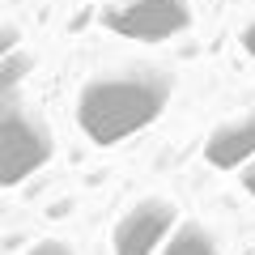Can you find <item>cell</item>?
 <instances>
[{
    "mask_svg": "<svg viewBox=\"0 0 255 255\" xmlns=\"http://www.w3.org/2000/svg\"><path fill=\"white\" fill-rule=\"evenodd\" d=\"M174 81L162 68H124L111 77H94L77 98V124L94 145H119L124 136L149 128L170 102Z\"/></svg>",
    "mask_w": 255,
    "mask_h": 255,
    "instance_id": "1",
    "label": "cell"
},
{
    "mask_svg": "<svg viewBox=\"0 0 255 255\" xmlns=\"http://www.w3.org/2000/svg\"><path fill=\"white\" fill-rule=\"evenodd\" d=\"M51 128L17 102V90L0 94V183L17 187L21 179L51 162Z\"/></svg>",
    "mask_w": 255,
    "mask_h": 255,
    "instance_id": "2",
    "label": "cell"
},
{
    "mask_svg": "<svg viewBox=\"0 0 255 255\" xmlns=\"http://www.w3.org/2000/svg\"><path fill=\"white\" fill-rule=\"evenodd\" d=\"M102 21L115 34L136 38V43H166L191 26V9L187 0H128V4L107 9Z\"/></svg>",
    "mask_w": 255,
    "mask_h": 255,
    "instance_id": "3",
    "label": "cell"
},
{
    "mask_svg": "<svg viewBox=\"0 0 255 255\" xmlns=\"http://www.w3.org/2000/svg\"><path fill=\"white\" fill-rule=\"evenodd\" d=\"M174 226H179V204L166 196H145L115 221L111 247L115 255H157L162 243L174 234Z\"/></svg>",
    "mask_w": 255,
    "mask_h": 255,
    "instance_id": "4",
    "label": "cell"
},
{
    "mask_svg": "<svg viewBox=\"0 0 255 255\" xmlns=\"http://www.w3.org/2000/svg\"><path fill=\"white\" fill-rule=\"evenodd\" d=\"M204 157L217 170H238L255 157V111L243 119H230V124L213 128V136L204 140Z\"/></svg>",
    "mask_w": 255,
    "mask_h": 255,
    "instance_id": "5",
    "label": "cell"
},
{
    "mask_svg": "<svg viewBox=\"0 0 255 255\" xmlns=\"http://www.w3.org/2000/svg\"><path fill=\"white\" fill-rule=\"evenodd\" d=\"M157 255H221V247H217V234L204 221H179Z\"/></svg>",
    "mask_w": 255,
    "mask_h": 255,
    "instance_id": "6",
    "label": "cell"
},
{
    "mask_svg": "<svg viewBox=\"0 0 255 255\" xmlns=\"http://www.w3.org/2000/svg\"><path fill=\"white\" fill-rule=\"evenodd\" d=\"M26 73H34V55H26V51H4L0 55V94H13L21 85V77Z\"/></svg>",
    "mask_w": 255,
    "mask_h": 255,
    "instance_id": "7",
    "label": "cell"
},
{
    "mask_svg": "<svg viewBox=\"0 0 255 255\" xmlns=\"http://www.w3.org/2000/svg\"><path fill=\"white\" fill-rule=\"evenodd\" d=\"M26 255H77V251L64 243V238H43V243H34Z\"/></svg>",
    "mask_w": 255,
    "mask_h": 255,
    "instance_id": "8",
    "label": "cell"
},
{
    "mask_svg": "<svg viewBox=\"0 0 255 255\" xmlns=\"http://www.w3.org/2000/svg\"><path fill=\"white\" fill-rule=\"evenodd\" d=\"M13 47H17V30H13V26H4V34H0V55H4V51H13Z\"/></svg>",
    "mask_w": 255,
    "mask_h": 255,
    "instance_id": "9",
    "label": "cell"
},
{
    "mask_svg": "<svg viewBox=\"0 0 255 255\" xmlns=\"http://www.w3.org/2000/svg\"><path fill=\"white\" fill-rule=\"evenodd\" d=\"M243 187H247V191L255 196V157H251V162L243 166Z\"/></svg>",
    "mask_w": 255,
    "mask_h": 255,
    "instance_id": "10",
    "label": "cell"
},
{
    "mask_svg": "<svg viewBox=\"0 0 255 255\" xmlns=\"http://www.w3.org/2000/svg\"><path fill=\"white\" fill-rule=\"evenodd\" d=\"M243 47H247V55H255V21L243 30Z\"/></svg>",
    "mask_w": 255,
    "mask_h": 255,
    "instance_id": "11",
    "label": "cell"
}]
</instances>
